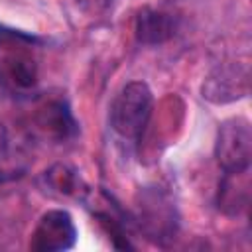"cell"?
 <instances>
[{"label": "cell", "instance_id": "1", "mask_svg": "<svg viewBox=\"0 0 252 252\" xmlns=\"http://www.w3.org/2000/svg\"><path fill=\"white\" fill-rule=\"evenodd\" d=\"M154 96L146 83L132 81L122 87L110 106V126L124 140H138L150 120Z\"/></svg>", "mask_w": 252, "mask_h": 252}, {"label": "cell", "instance_id": "2", "mask_svg": "<svg viewBox=\"0 0 252 252\" xmlns=\"http://www.w3.org/2000/svg\"><path fill=\"white\" fill-rule=\"evenodd\" d=\"M215 156L224 173H242L250 167L252 132L244 118H230L219 126Z\"/></svg>", "mask_w": 252, "mask_h": 252}, {"label": "cell", "instance_id": "3", "mask_svg": "<svg viewBox=\"0 0 252 252\" xmlns=\"http://www.w3.org/2000/svg\"><path fill=\"white\" fill-rule=\"evenodd\" d=\"M138 222L148 238L163 244L177 230L175 207L159 189H144L138 199Z\"/></svg>", "mask_w": 252, "mask_h": 252}, {"label": "cell", "instance_id": "4", "mask_svg": "<svg viewBox=\"0 0 252 252\" xmlns=\"http://www.w3.org/2000/svg\"><path fill=\"white\" fill-rule=\"evenodd\" d=\"M75 240H77V228L71 215L67 211L55 209V211H47L39 219L32 234L30 248L35 252H61L73 248Z\"/></svg>", "mask_w": 252, "mask_h": 252}, {"label": "cell", "instance_id": "5", "mask_svg": "<svg viewBox=\"0 0 252 252\" xmlns=\"http://www.w3.org/2000/svg\"><path fill=\"white\" fill-rule=\"evenodd\" d=\"M246 93H248V69L238 63L219 67L207 77L203 85V96H207L213 102H228L246 96Z\"/></svg>", "mask_w": 252, "mask_h": 252}, {"label": "cell", "instance_id": "6", "mask_svg": "<svg viewBox=\"0 0 252 252\" xmlns=\"http://www.w3.org/2000/svg\"><path fill=\"white\" fill-rule=\"evenodd\" d=\"M136 39L146 45H159L173 37L175 33V20L171 14L156 10V8H142L136 16L134 24Z\"/></svg>", "mask_w": 252, "mask_h": 252}, {"label": "cell", "instance_id": "7", "mask_svg": "<svg viewBox=\"0 0 252 252\" xmlns=\"http://www.w3.org/2000/svg\"><path fill=\"white\" fill-rule=\"evenodd\" d=\"M35 124L45 136L59 142L69 140L77 134V122L67 104L61 100H51L43 104L35 114Z\"/></svg>", "mask_w": 252, "mask_h": 252}, {"label": "cell", "instance_id": "8", "mask_svg": "<svg viewBox=\"0 0 252 252\" xmlns=\"http://www.w3.org/2000/svg\"><path fill=\"white\" fill-rule=\"evenodd\" d=\"M4 73H6L8 81L18 89H30L35 83V77H37L35 63L30 57H24V55L8 57L6 65H4Z\"/></svg>", "mask_w": 252, "mask_h": 252}, {"label": "cell", "instance_id": "9", "mask_svg": "<svg viewBox=\"0 0 252 252\" xmlns=\"http://www.w3.org/2000/svg\"><path fill=\"white\" fill-rule=\"evenodd\" d=\"M47 181L55 191H59L63 195H71L77 191V175H75V171H71L65 165L51 167L47 171Z\"/></svg>", "mask_w": 252, "mask_h": 252}, {"label": "cell", "instance_id": "10", "mask_svg": "<svg viewBox=\"0 0 252 252\" xmlns=\"http://www.w3.org/2000/svg\"><path fill=\"white\" fill-rule=\"evenodd\" d=\"M75 2L81 10H85L89 14H98V12L106 10L112 0H75Z\"/></svg>", "mask_w": 252, "mask_h": 252}]
</instances>
